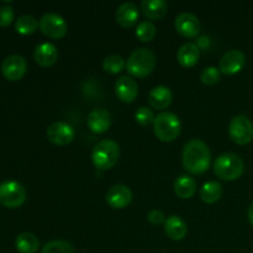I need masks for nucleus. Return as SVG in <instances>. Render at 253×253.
<instances>
[{"mask_svg": "<svg viewBox=\"0 0 253 253\" xmlns=\"http://www.w3.org/2000/svg\"><path fill=\"white\" fill-rule=\"evenodd\" d=\"M182 163L188 173L194 175L207 172L211 163V152L204 141L192 138L184 145L182 152Z\"/></svg>", "mask_w": 253, "mask_h": 253, "instance_id": "obj_1", "label": "nucleus"}, {"mask_svg": "<svg viewBox=\"0 0 253 253\" xmlns=\"http://www.w3.org/2000/svg\"><path fill=\"white\" fill-rule=\"evenodd\" d=\"M156 66V57L151 49L141 47L135 49L126 62V71L136 78L150 76Z\"/></svg>", "mask_w": 253, "mask_h": 253, "instance_id": "obj_2", "label": "nucleus"}, {"mask_svg": "<svg viewBox=\"0 0 253 253\" xmlns=\"http://www.w3.org/2000/svg\"><path fill=\"white\" fill-rule=\"evenodd\" d=\"M245 170V163L239 155L226 152L220 155L214 163V172L220 179L231 182L239 179Z\"/></svg>", "mask_w": 253, "mask_h": 253, "instance_id": "obj_3", "label": "nucleus"}, {"mask_svg": "<svg viewBox=\"0 0 253 253\" xmlns=\"http://www.w3.org/2000/svg\"><path fill=\"white\" fill-rule=\"evenodd\" d=\"M182 123L175 114L169 111L160 113L153 121V132L158 140L163 142H172L179 136Z\"/></svg>", "mask_w": 253, "mask_h": 253, "instance_id": "obj_4", "label": "nucleus"}, {"mask_svg": "<svg viewBox=\"0 0 253 253\" xmlns=\"http://www.w3.org/2000/svg\"><path fill=\"white\" fill-rule=\"evenodd\" d=\"M120 157V147L113 140H103L96 143L91 152V161L95 168L106 170L113 168Z\"/></svg>", "mask_w": 253, "mask_h": 253, "instance_id": "obj_5", "label": "nucleus"}, {"mask_svg": "<svg viewBox=\"0 0 253 253\" xmlns=\"http://www.w3.org/2000/svg\"><path fill=\"white\" fill-rule=\"evenodd\" d=\"M26 190L16 180H6L0 184V204L9 209H16L26 202Z\"/></svg>", "mask_w": 253, "mask_h": 253, "instance_id": "obj_6", "label": "nucleus"}, {"mask_svg": "<svg viewBox=\"0 0 253 253\" xmlns=\"http://www.w3.org/2000/svg\"><path fill=\"white\" fill-rule=\"evenodd\" d=\"M39 27L44 36L52 40L62 39L68 31L66 20L56 12H46L42 15L39 21Z\"/></svg>", "mask_w": 253, "mask_h": 253, "instance_id": "obj_7", "label": "nucleus"}, {"mask_svg": "<svg viewBox=\"0 0 253 253\" xmlns=\"http://www.w3.org/2000/svg\"><path fill=\"white\" fill-rule=\"evenodd\" d=\"M230 138L237 145H247L253 140V124L247 116H234L229 125Z\"/></svg>", "mask_w": 253, "mask_h": 253, "instance_id": "obj_8", "label": "nucleus"}, {"mask_svg": "<svg viewBox=\"0 0 253 253\" xmlns=\"http://www.w3.org/2000/svg\"><path fill=\"white\" fill-rule=\"evenodd\" d=\"M47 138L49 142L57 146H66L74 140L76 131L69 124L64 121H57L51 124L46 131Z\"/></svg>", "mask_w": 253, "mask_h": 253, "instance_id": "obj_9", "label": "nucleus"}, {"mask_svg": "<svg viewBox=\"0 0 253 253\" xmlns=\"http://www.w3.org/2000/svg\"><path fill=\"white\" fill-rule=\"evenodd\" d=\"M246 66V56L240 49H230L221 57L219 69L225 76H234L244 69Z\"/></svg>", "mask_w": 253, "mask_h": 253, "instance_id": "obj_10", "label": "nucleus"}, {"mask_svg": "<svg viewBox=\"0 0 253 253\" xmlns=\"http://www.w3.org/2000/svg\"><path fill=\"white\" fill-rule=\"evenodd\" d=\"M27 69V63L25 58L20 54L7 56L1 63V73L7 81H20L25 76Z\"/></svg>", "mask_w": 253, "mask_h": 253, "instance_id": "obj_11", "label": "nucleus"}, {"mask_svg": "<svg viewBox=\"0 0 253 253\" xmlns=\"http://www.w3.org/2000/svg\"><path fill=\"white\" fill-rule=\"evenodd\" d=\"M175 30L180 36L185 39H194L199 35L202 25L199 19L190 12H182L177 16L174 21Z\"/></svg>", "mask_w": 253, "mask_h": 253, "instance_id": "obj_12", "label": "nucleus"}, {"mask_svg": "<svg viewBox=\"0 0 253 253\" xmlns=\"http://www.w3.org/2000/svg\"><path fill=\"white\" fill-rule=\"evenodd\" d=\"M105 198L106 203L113 209H124L132 202V192L126 185L116 184L108 190Z\"/></svg>", "mask_w": 253, "mask_h": 253, "instance_id": "obj_13", "label": "nucleus"}, {"mask_svg": "<svg viewBox=\"0 0 253 253\" xmlns=\"http://www.w3.org/2000/svg\"><path fill=\"white\" fill-rule=\"evenodd\" d=\"M86 125H88L89 130L96 135L105 133L111 125L110 113L105 109H94L89 113Z\"/></svg>", "mask_w": 253, "mask_h": 253, "instance_id": "obj_14", "label": "nucleus"}, {"mask_svg": "<svg viewBox=\"0 0 253 253\" xmlns=\"http://www.w3.org/2000/svg\"><path fill=\"white\" fill-rule=\"evenodd\" d=\"M115 93L124 103H132L138 95V85L135 79L124 76L116 81Z\"/></svg>", "mask_w": 253, "mask_h": 253, "instance_id": "obj_15", "label": "nucleus"}, {"mask_svg": "<svg viewBox=\"0 0 253 253\" xmlns=\"http://www.w3.org/2000/svg\"><path fill=\"white\" fill-rule=\"evenodd\" d=\"M138 16H140V11H138L137 5L131 1L123 2L118 7L115 14L116 22L124 29H130V27L135 26Z\"/></svg>", "mask_w": 253, "mask_h": 253, "instance_id": "obj_16", "label": "nucleus"}, {"mask_svg": "<svg viewBox=\"0 0 253 253\" xmlns=\"http://www.w3.org/2000/svg\"><path fill=\"white\" fill-rule=\"evenodd\" d=\"M35 61L41 67H51L58 59V49L53 43L43 42V43L36 46L34 52Z\"/></svg>", "mask_w": 253, "mask_h": 253, "instance_id": "obj_17", "label": "nucleus"}, {"mask_svg": "<svg viewBox=\"0 0 253 253\" xmlns=\"http://www.w3.org/2000/svg\"><path fill=\"white\" fill-rule=\"evenodd\" d=\"M173 94L168 86L157 85L148 94V103L156 110H165L170 105Z\"/></svg>", "mask_w": 253, "mask_h": 253, "instance_id": "obj_18", "label": "nucleus"}, {"mask_svg": "<svg viewBox=\"0 0 253 253\" xmlns=\"http://www.w3.org/2000/svg\"><path fill=\"white\" fill-rule=\"evenodd\" d=\"M165 232L173 241H180L187 236V222L178 215H170L165 221Z\"/></svg>", "mask_w": 253, "mask_h": 253, "instance_id": "obj_19", "label": "nucleus"}, {"mask_svg": "<svg viewBox=\"0 0 253 253\" xmlns=\"http://www.w3.org/2000/svg\"><path fill=\"white\" fill-rule=\"evenodd\" d=\"M199 47L197 46V43H193V42L184 43L178 49L177 59L180 66L184 67V68H192V67H194L198 63V61H199Z\"/></svg>", "mask_w": 253, "mask_h": 253, "instance_id": "obj_20", "label": "nucleus"}, {"mask_svg": "<svg viewBox=\"0 0 253 253\" xmlns=\"http://www.w3.org/2000/svg\"><path fill=\"white\" fill-rule=\"evenodd\" d=\"M141 10L150 20H161L168 11V4L165 0H142Z\"/></svg>", "mask_w": 253, "mask_h": 253, "instance_id": "obj_21", "label": "nucleus"}, {"mask_svg": "<svg viewBox=\"0 0 253 253\" xmlns=\"http://www.w3.org/2000/svg\"><path fill=\"white\" fill-rule=\"evenodd\" d=\"M197 192V182L190 175H180L174 182V193L180 199H190Z\"/></svg>", "mask_w": 253, "mask_h": 253, "instance_id": "obj_22", "label": "nucleus"}, {"mask_svg": "<svg viewBox=\"0 0 253 253\" xmlns=\"http://www.w3.org/2000/svg\"><path fill=\"white\" fill-rule=\"evenodd\" d=\"M15 247L20 253H36L39 251L40 241L36 235L31 232H21L15 240Z\"/></svg>", "mask_w": 253, "mask_h": 253, "instance_id": "obj_23", "label": "nucleus"}, {"mask_svg": "<svg viewBox=\"0 0 253 253\" xmlns=\"http://www.w3.org/2000/svg\"><path fill=\"white\" fill-rule=\"evenodd\" d=\"M222 197V185L216 180L207 182L200 189V198L207 204H214Z\"/></svg>", "mask_w": 253, "mask_h": 253, "instance_id": "obj_24", "label": "nucleus"}, {"mask_svg": "<svg viewBox=\"0 0 253 253\" xmlns=\"http://www.w3.org/2000/svg\"><path fill=\"white\" fill-rule=\"evenodd\" d=\"M39 27V21L31 15H22L15 21V30L20 35H31Z\"/></svg>", "mask_w": 253, "mask_h": 253, "instance_id": "obj_25", "label": "nucleus"}, {"mask_svg": "<svg viewBox=\"0 0 253 253\" xmlns=\"http://www.w3.org/2000/svg\"><path fill=\"white\" fill-rule=\"evenodd\" d=\"M103 68L104 71L110 74H118L126 68V62L121 56L110 54V56L105 57V59H104Z\"/></svg>", "mask_w": 253, "mask_h": 253, "instance_id": "obj_26", "label": "nucleus"}, {"mask_svg": "<svg viewBox=\"0 0 253 253\" xmlns=\"http://www.w3.org/2000/svg\"><path fill=\"white\" fill-rule=\"evenodd\" d=\"M41 253H76V251L71 242L63 241V240H53L44 245Z\"/></svg>", "mask_w": 253, "mask_h": 253, "instance_id": "obj_27", "label": "nucleus"}, {"mask_svg": "<svg viewBox=\"0 0 253 253\" xmlns=\"http://www.w3.org/2000/svg\"><path fill=\"white\" fill-rule=\"evenodd\" d=\"M136 36L141 42H150L156 36V26L152 21H141L136 27Z\"/></svg>", "mask_w": 253, "mask_h": 253, "instance_id": "obj_28", "label": "nucleus"}, {"mask_svg": "<svg viewBox=\"0 0 253 253\" xmlns=\"http://www.w3.org/2000/svg\"><path fill=\"white\" fill-rule=\"evenodd\" d=\"M220 76H221V72L216 67H207L205 69H203L202 74H200V79H202L203 83L208 86H212L216 83H219Z\"/></svg>", "mask_w": 253, "mask_h": 253, "instance_id": "obj_29", "label": "nucleus"}, {"mask_svg": "<svg viewBox=\"0 0 253 253\" xmlns=\"http://www.w3.org/2000/svg\"><path fill=\"white\" fill-rule=\"evenodd\" d=\"M155 114L151 109L146 108V106H141L137 109L135 114V119L141 126H150L153 125V121H155Z\"/></svg>", "mask_w": 253, "mask_h": 253, "instance_id": "obj_30", "label": "nucleus"}, {"mask_svg": "<svg viewBox=\"0 0 253 253\" xmlns=\"http://www.w3.org/2000/svg\"><path fill=\"white\" fill-rule=\"evenodd\" d=\"M15 16L14 9L9 5H4L0 7V26L6 27L12 22Z\"/></svg>", "mask_w": 253, "mask_h": 253, "instance_id": "obj_31", "label": "nucleus"}, {"mask_svg": "<svg viewBox=\"0 0 253 253\" xmlns=\"http://www.w3.org/2000/svg\"><path fill=\"white\" fill-rule=\"evenodd\" d=\"M147 220L152 225H161V224H165L166 216L165 214H163V211H161V210L152 209L150 212H148Z\"/></svg>", "mask_w": 253, "mask_h": 253, "instance_id": "obj_32", "label": "nucleus"}, {"mask_svg": "<svg viewBox=\"0 0 253 253\" xmlns=\"http://www.w3.org/2000/svg\"><path fill=\"white\" fill-rule=\"evenodd\" d=\"M197 46L199 47V49H202V48H207V47L209 46V37H207V36L200 37V39L198 40Z\"/></svg>", "mask_w": 253, "mask_h": 253, "instance_id": "obj_33", "label": "nucleus"}, {"mask_svg": "<svg viewBox=\"0 0 253 253\" xmlns=\"http://www.w3.org/2000/svg\"><path fill=\"white\" fill-rule=\"evenodd\" d=\"M247 216H249L250 224L253 226V203L249 207V211H247Z\"/></svg>", "mask_w": 253, "mask_h": 253, "instance_id": "obj_34", "label": "nucleus"}]
</instances>
